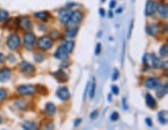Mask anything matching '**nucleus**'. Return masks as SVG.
<instances>
[{"label":"nucleus","instance_id":"f257e3e1","mask_svg":"<svg viewBox=\"0 0 168 130\" xmlns=\"http://www.w3.org/2000/svg\"><path fill=\"white\" fill-rule=\"evenodd\" d=\"M143 64L145 66L153 67L155 69H159L162 67L163 62L161 59L156 56L154 54H146L143 58Z\"/></svg>","mask_w":168,"mask_h":130},{"label":"nucleus","instance_id":"f03ea898","mask_svg":"<svg viewBox=\"0 0 168 130\" xmlns=\"http://www.w3.org/2000/svg\"><path fill=\"white\" fill-rule=\"evenodd\" d=\"M54 44V40L53 39L51 38L50 36H43L39 39L37 41V46L40 49L46 51L51 49Z\"/></svg>","mask_w":168,"mask_h":130},{"label":"nucleus","instance_id":"7ed1b4c3","mask_svg":"<svg viewBox=\"0 0 168 130\" xmlns=\"http://www.w3.org/2000/svg\"><path fill=\"white\" fill-rule=\"evenodd\" d=\"M6 44H7L8 47L10 50H12V51L16 50L19 47V46L20 45V36L17 34H15V33L11 34L8 37Z\"/></svg>","mask_w":168,"mask_h":130},{"label":"nucleus","instance_id":"20e7f679","mask_svg":"<svg viewBox=\"0 0 168 130\" xmlns=\"http://www.w3.org/2000/svg\"><path fill=\"white\" fill-rule=\"evenodd\" d=\"M82 19H83V13L80 10H75L72 12L71 17L69 19L68 22L66 23V25L71 28L72 26H74L77 23H80Z\"/></svg>","mask_w":168,"mask_h":130},{"label":"nucleus","instance_id":"39448f33","mask_svg":"<svg viewBox=\"0 0 168 130\" xmlns=\"http://www.w3.org/2000/svg\"><path fill=\"white\" fill-rule=\"evenodd\" d=\"M35 41H36V36L34 35V33H27L24 35V37H23L24 46L29 51H31L33 48Z\"/></svg>","mask_w":168,"mask_h":130},{"label":"nucleus","instance_id":"423d86ee","mask_svg":"<svg viewBox=\"0 0 168 130\" xmlns=\"http://www.w3.org/2000/svg\"><path fill=\"white\" fill-rule=\"evenodd\" d=\"M17 92L22 95H31L36 92V87L32 84L20 85L17 88Z\"/></svg>","mask_w":168,"mask_h":130},{"label":"nucleus","instance_id":"0eeeda50","mask_svg":"<svg viewBox=\"0 0 168 130\" xmlns=\"http://www.w3.org/2000/svg\"><path fill=\"white\" fill-rule=\"evenodd\" d=\"M144 86L147 89H155L161 86V81L158 77H149L146 80Z\"/></svg>","mask_w":168,"mask_h":130},{"label":"nucleus","instance_id":"6e6552de","mask_svg":"<svg viewBox=\"0 0 168 130\" xmlns=\"http://www.w3.org/2000/svg\"><path fill=\"white\" fill-rule=\"evenodd\" d=\"M56 94L61 101H67L71 98V94H70L68 88L65 86L58 88L56 92Z\"/></svg>","mask_w":168,"mask_h":130},{"label":"nucleus","instance_id":"1a4fd4ad","mask_svg":"<svg viewBox=\"0 0 168 130\" xmlns=\"http://www.w3.org/2000/svg\"><path fill=\"white\" fill-rule=\"evenodd\" d=\"M21 71L26 75H30L35 72V67L32 64L26 61H23L20 65Z\"/></svg>","mask_w":168,"mask_h":130},{"label":"nucleus","instance_id":"9d476101","mask_svg":"<svg viewBox=\"0 0 168 130\" xmlns=\"http://www.w3.org/2000/svg\"><path fill=\"white\" fill-rule=\"evenodd\" d=\"M69 56V52L63 45L57 49L54 54V57L58 60H66Z\"/></svg>","mask_w":168,"mask_h":130},{"label":"nucleus","instance_id":"9b49d317","mask_svg":"<svg viewBox=\"0 0 168 130\" xmlns=\"http://www.w3.org/2000/svg\"><path fill=\"white\" fill-rule=\"evenodd\" d=\"M72 11L71 9H61L58 13V18L61 23H65L66 24L68 22L69 19L71 17Z\"/></svg>","mask_w":168,"mask_h":130},{"label":"nucleus","instance_id":"f8f14e48","mask_svg":"<svg viewBox=\"0 0 168 130\" xmlns=\"http://www.w3.org/2000/svg\"><path fill=\"white\" fill-rule=\"evenodd\" d=\"M157 3H156L155 1H153V0L148 1L146 5V15L150 16V15H153L157 11Z\"/></svg>","mask_w":168,"mask_h":130},{"label":"nucleus","instance_id":"ddd939ff","mask_svg":"<svg viewBox=\"0 0 168 130\" xmlns=\"http://www.w3.org/2000/svg\"><path fill=\"white\" fill-rule=\"evenodd\" d=\"M19 27L23 30H30L32 28V23L27 16H22L18 18Z\"/></svg>","mask_w":168,"mask_h":130},{"label":"nucleus","instance_id":"4468645a","mask_svg":"<svg viewBox=\"0 0 168 130\" xmlns=\"http://www.w3.org/2000/svg\"><path fill=\"white\" fill-rule=\"evenodd\" d=\"M160 30H161V26L158 24H156V23L150 24V25L147 26L146 28V31L148 35L152 36H157L160 32Z\"/></svg>","mask_w":168,"mask_h":130},{"label":"nucleus","instance_id":"2eb2a0df","mask_svg":"<svg viewBox=\"0 0 168 130\" xmlns=\"http://www.w3.org/2000/svg\"><path fill=\"white\" fill-rule=\"evenodd\" d=\"M54 77L59 83H65L68 81V76L67 74L62 70H58L53 74Z\"/></svg>","mask_w":168,"mask_h":130},{"label":"nucleus","instance_id":"dca6fc26","mask_svg":"<svg viewBox=\"0 0 168 130\" xmlns=\"http://www.w3.org/2000/svg\"><path fill=\"white\" fill-rule=\"evenodd\" d=\"M146 98V104L147 105L148 107L151 108V109H156L157 108V101L155 100V98L150 94V93H147L145 95Z\"/></svg>","mask_w":168,"mask_h":130},{"label":"nucleus","instance_id":"f3484780","mask_svg":"<svg viewBox=\"0 0 168 130\" xmlns=\"http://www.w3.org/2000/svg\"><path fill=\"white\" fill-rule=\"evenodd\" d=\"M11 71L7 67H4L0 70V82H6L10 79Z\"/></svg>","mask_w":168,"mask_h":130},{"label":"nucleus","instance_id":"a211bd4d","mask_svg":"<svg viewBox=\"0 0 168 130\" xmlns=\"http://www.w3.org/2000/svg\"><path fill=\"white\" fill-rule=\"evenodd\" d=\"M157 11L162 18L167 19L168 17V7L167 4L161 3L157 6Z\"/></svg>","mask_w":168,"mask_h":130},{"label":"nucleus","instance_id":"6ab92c4d","mask_svg":"<svg viewBox=\"0 0 168 130\" xmlns=\"http://www.w3.org/2000/svg\"><path fill=\"white\" fill-rule=\"evenodd\" d=\"M45 110L49 115H55L57 112V108L52 102H48L47 103L46 106H45Z\"/></svg>","mask_w":168,"mask_h":130},{"label":"nucleus","instance_id":"aec40b11","mask_svg":"<svg viewBox=\"0 0 168 130\" xmlns=\"http://www.w3.org/2000/svg\"><path fill=\"white\" fill-rule=\"evenodd\" d=\"M158 88V90H157V96L158 98H160L164 97V95L167 94V91H168L167 83H166L164 86H162V87L160 86L159 88Z\"/></svg>","mask_w":168,"mask_h":130},{"label":"nucleus","instance_id":"412c9836","mask_svg":"<svg viewBox=\"0 0 168 130\" xmlns=\"http://www.w3.org/2000/svg\"><path fill=\"white\" fill-rule=\"evenodd\" d=\"M157 118L159 122L161 124H166L167 123V111H161V112L158 113Z\"/></svg>","mask_w":168,"mask_h":130},{"label":"nucleus","instance_id":"4be33fe9","mask_svg":"<svg viewBox=\"0 0 168 130\" xmlns=\"http://www.w3.org/2000/svg\"><path fill=\"white\" fill-rule=\"evenodd\" d=\"M23 129L26 130H36L37 129V125L35 123L31 121H26L23 124Z\"/></svg>","mask_w":168,"mask_h":130},{"label":"nucleus","instance_id":"5701e85b","mask_svg":"<svg viewBox=\"0 0 168 130\" xmlns=\"http://www.w3.org/2000/svg\"><path fill=\"white\" fill-rule=\"evenodd\" d=\"M79 28L77 27V26H74V27H71V29H69L67 31L66 36L68 37V38H74L77 36V34L78 33Z\"/></svg>","mask_w":168,"mask_h":130},{"label":"nucleus","instance_id":"b1692460","mask_svg":"<svg viewBox=\"0 0 168 130\" xmlns=\"http://www.w3.org/2000/svg\"><path fill=\"white\" fill-rule=\"evenodd\" d=\"M95 90H96V81H95V77L92 78V84L91 88H89V97L91 99H92L94 97L95 94Z\"/></svg>","mask_w":168,"mask_h":130},{"label":"nucleus","instance_id":"393cba45","mask_svg":"<svg viewBox=\"0 0 168 130\" xmlns=\"http://www.w3.org/2000/svg\"><path fill=\"white\" fill-rule=\"evenodd\" d=\"M34 16H35L36 18L42 20H47V19H48L49 16H50V14H49L47 12H39V13H35V14H34Z\"/></svg>","mask_w":168,"mask_h":130},{"label":"nucleus","instance_id":"a878e982","mask_svg":"<svg viewBox=\"0 0 168 130\" xmlns=\"http://www.w3.org/2000/svg\"><path fill=\"white\" fill-rule=\"evenodd\" d=\"M36 92H37L39 94H42V95H46L48 93V90L47 88V87L44 85H41V84H37L36 85Z\"/></svg>","mask_w":168,"mask_h":130},{"label":"nucleus","instance_id":"bb28decb","mask_svg":"<svg viewBox=\"0 0 168 130\" xmlns=\"http://www.w3.org/2000/svg\"><path fill=\"white\" fill-rule=\"evenodd\" d=\"M74 45H75V43L73 40H68V41H65L63 43V46L65 47V48L68 51V52H72L73 51V49L74 47Z\"/></svg>","mask_w":168,"mask_h":130},{"label":"nucleus","instance_id":"cd10ccee","mask_svg":"<svg viewBox=\"0 0 168 130\" xmlns=\"http://www.w3.org/2000/svg\"><path fill=\"white\" fill-rule=\"evenodd\" d=\"M168 54V46L167 44H165V45H163L161 46V50H160V55H161L162 57H166L167 56Z\"/></svg>","mask_w":168,"mask_h":130},{"label":"nucleus","instance_id":"c85d7f7f","mask_svg":"<svg viewBox=\"0 0 168 130\" xmlns=\"http://www.w3.org/2000/svg\"><path fill=\"white\" fill-rule=\"evenodd\" d=\"M9 17V13L4 9H0V22L5 20Z\"/></svg>","mask_w":168,"mask_h":130},{"label":"nucleus","instance_id":"c756f323","mask_svg":"<svg viewBox=\"0 0 168 130\" xmlns=\"http://www.w3.org/2000/svg\"><path fill=\"white\" fill-rule=\"evenodd\" d=\"M44 54H42V53H37L34 55V60H35V61L37 62V63H40L44 60Z\"/></svg>","mask_w":168,"mask_h":130},{"label":"nucleus","instance_id":"7c9ffc66","mask_svg":"<svg viewBox=\"0 0 168 130\" xmlns=\"http://www.w3.org/2000/svg\"><path fill=\"white\" fill-rule=\"evenodd\" d=\"M7 97V92L4 88H0V103L3 102Z\"/></svg>","mask_w":168,"mask_h":130},{"label":"nucleus","instance_id":"2f4dec72","mask_svg":"<svg viewBox=\"0 0 168 130\" xmlns=\"http://www.w3.org/2000/svg\"><path fill=\"white\" fill-rule=\"evenodd\" d=\"M26 101L24 100H20V101H18V102H16V105H18V108L20 109H24L26 108Z\"/></svg>","mask_w":168,"mask_h":130},{"label":"nucleus","instance_id":"473e14b6","mask_svg":"<svg viewBox=\"0 0 168 130\" xmlns=\"http://www.w3.org/2000/svg\"><path fill=\"white\" fill-rule=\"evenodd\" d=\"M119 119V113L117 112H112L111 115H110V119L112 120V121H117L118 119Z\"/></svg>","mask_w":168,"mask_h":130},{"label":"nucleus","instance_id":"72a5a7b5","mask_svg":"<svg viewBox=\"0 0 168 130\" xmlns=\"http://www.w3.org/2000/svg\"><path fill=\"white\" fill-rule=\"evenodd\" d=\"M119 72L117 69H114V72H113L112 76V80L113 82H115V81H116L119 78Z\"/></svg>","mask_w":168,"mask_h":130},{"label":"nucleus","instance_id":"f704fd0d","mask_svg":"<svg viewBox=\"0 0 168 130\" xmlns=\"http://www.w3.org/2000/svg\"><path fill=\"white\" fill-rule=\"evenodd\" d=\"M101 51H102V44L100 43H98L96 44L94 54H95V55H99L100 53H101Z\"/></svg>","mask_w":168,"mask_h":130},{"label":"nucleus","instance_id":"c9c22d12","mask_svg":"<svg viewBox=\"0 0 168 130\" xmlns=\"http://www.w3.org/2000/svg\"><path fill=\"white\" fill-rule=\"evenodd\" d=\"M111 89H112V92L115 95H118V94H119V87L117 85H112Z\"/></svg>","mask_w":168,"mask_h":130},{"label":"nucleus","instance_id":"e433bc0d","mask_svg":"<svg viewBox=\"0 0 168 130\" xmlns=\"http://www.w3.org/2000/svg\"><path fill=\"white\" fill-rule=\"evenodd\" d=\"M99 116V112L97 111V110H94L93 112L90 114V118L92 119H96Z\"/></svg>","mask_w":168,"mask_h":130},{"label":"nucleus","instance_id":"4c0bfd02","mask_svg":"<svg viewBox=\"0 0 168 130\" xmlns=\"http://www.w3.org/2000/svg\"><path fill=\"white\" fill-rule=\"evenodd\" d=\"M122 108H123V109H124V110H127L128 109L127 100H126V98H122Z\"/></svg>","mask_w":168,"mask_h":130},{"label":"nucleus","instance_id":"58836bf2","mask_svg":"<svg viewBox=\"0 0 168 130\" xmlns=\"http://www.w3.org/2000/svg\"><path fill=\"white\" fill-rule=\"evenodd\" d=\"M146 123V125L149 126V127H152L153 126V123H152V119H150V118H146L145 119Z\"/></svg>","mask_w":168,"mask_h":130},{"label":"nucleus","instance_id":"ea45409f","mask_svg":"<svg viewBox=\"0 0 168 130\" xmlns=\"http://www.w3.org/2000/svg\"><path fill=\"white\" fill-rule=\"evenodd\" d=\"M132 29H133V21L131 22L130 26V30H129V33H128V38L130 39V36H131V34H132Z\"/></svg>","mask_w":168,"mask_h":130},{"label":"nucleus","instance_id":"a19ab883","mask_svg":"<svg viewBox=\"0 0 168 130\" xmlns=\"http://www.w3.org/2000/svg\"><path fill=\"white\" fill-rule=\"evenodd\" d=\"M88 89H89V83H88V84H87L86 88H85V90H84V101H85V99H86V95H87V92H88Z\"/></svg>","mask_w":168,"mask_h":130},{"label":"nucleus","instance_id":"79ce46f5","mask_svg":"<svg viewBox=\"0 0 168 130\" xmlns=\"http://www.w3.org/2000/svg\"><path fill=\"white\" fill-rule=\"evenodd\" d=\"M59 35H60V34H59V33L57 30H54L53 32H51V36H54V39L58 38Z\"/></svg>","mask_w":168,"mask_h":130},{"label":"nucleus","instance_id":"37998d69","mask_svg":"<svg viewBox=\"0 0 168 130\" xmlns=\"http://www.w3.org/2000/svg\"><path fill=\"white\" fill-rule=\"evenodd\" d=\"M82 123V119H78L75 120V122H74V127H78L80 124Z\"/></svg>","mask_w":168,"mask_h":130},{"label":"nucleus","instance_id":"c03bdc74","mask_svg":"<svg viewBox=\"0 0 168 130\" xmlns=\"http://www.w3.org/2000/svg\"><path fill=\"white\" fill-rule=\"evenodd\" d=\"M115 5H116V2L115 0H112L109 3V8L110 9H113V8H115Z\"/></svg>","mask_w":168,"mask_h":130},{"label":"nucleus","instance_id":"a18cd8bd","mask_svg":"<svg viewBox=\"0 0 168 130\" xmlns=\"http://www.w3.org/2000/svg\"><path fill=\"white\" fill-rule=\"evenodd\" d=\"M99 14L101 15V16H102V17H104L105 15V12L104 9H102V8H100V9H99Z\"/></svg>","mask_w":168,"mask_h":130},{"label":"nucleus","instance_id":"49530a36","mask_svg":"<svg viewBox=\"0 0 168 130\" xmlns=\"http://www.w3.org/2000/svg\"><path fill=\"white\" fill-rule=\"evenodd\" d=\"M4 59H5V57L3 55V54H1L0 53V63H3L4 61Z\"/></svg>","mask_w":168,"mask_h":130},{"label":"nucleus","instance_id":"de8ad7c7","mask_svg":"<svg viewBox=\"0 0 168 130\" xmlns=\"http://www.w3.org/2000/svg\"><path fill=\"white\" fill-rule=\"evenodd\" d=\"M108 101H109V102H111V101H112V95H111V94H108Z\"/></svg>","mask_w":168,"mask_h":130},{"label":"nucleus","instance_id":"09e8293b","mask_svg":"<svg viewBox=\"0 0 168 130\" xmlns=\"http://www.w3.org/2000/svg\"><path fill=\"white\" fill-rule=\"evenodd\" d=\"M116 12V13H122V8H119V9H118V10L115 11Z\"/></svg>","mask_w":168,"mask_h":130},{"label":"nucleus","instance_id":"8fccbe9b","mask_svg":"<svg viewBox=\"0 0 168 130\" xmlns=\"http://www.w3.org/2000/svg\"><path fill=\"white\" fill-rule=\"evenodd\" d=\"M109 17L110 18H112V17H113V13H112V11H109Z\"/></svg>","mask_w":168,"mask_h":130},{"label":"nucleus","instance_id":"3c124183","mask_svg":"<svg viewBox=\"0 0 168 130\" xmlns=\"http://www.w3.org/2000/svg\"><path fill=\"white\" fill-rule=\"evenodd\" d=\"M2 121H3V119H2V117L0 116V124L2 123Z\"/></svg>","mask_w":168,"mask_h":130},{"label":"nucleus","instance_id":"603ef678","mask_svg":"<svg viewBox=\"0 0 168 130\" xmlns=\"http://www.w3.org/2000/svg\"><path fill=\"white\" fill-rule=\"evenodd\" d=\"M101 1H102V3H105V0H101Z\"/></svg>","mask_w":168,"mask_h":130}]
</instances>
